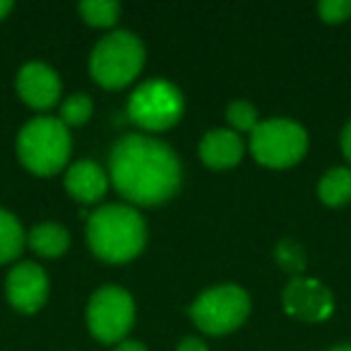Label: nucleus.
Wrapping results in <instances>:
<instances>
[{
  "label": "nucleus",
  "mask_w": 351,
  "mask_h": 351,
  "mask_svg": "<svg viewBox=\"0 0 351 351\" xmlns=\"http://www.w3.org/2000/svg\"><path fill=\"white\" fill-rule=\"evenodd\" d=\"M111 183L128 202L161 205L181 188V161L166 142L149 135H125L108 159Z\"/></svg>",
  "instance_id": "obj_1"
},
{
  "label": "nucleus",
  "mask_w": 351,
  "mask_h": 351,
  "mask_svg": "<svg viewBox=\"0 0 351 351\" xmlns=\"http://www.w3.org/2000/svg\"><path fill=\"white\" fill-rule=\"evenodd\" d=\"M87 243L104 263H130L147 243L145 219L128 205H104L89 215Z\"/></svg>",
  "instance_id": "obj_2"
},
{
  "label": "nucleus",
  "mask_w": 351,
  "mask_h": 351,
  "mask_svg": "<svg viewBox=\"0 0 351 351\" xmlns=\"http://www.w3.org/2000/svg\"><path fill=\"white\" fill-rule=\"evenodd\" d=\"M73 140L60 118L39 116L17 135V156L34 176H56L70 159Z\"/></svg>",
  "instance_id": "obj_3"
},
{
  "label": "nucleus",
  "mask_w": 351,
  "mask_h": 351,
  "mask_svg": "<svg viewBox=\"0 0 351 351\" xmlns=\"http://www.w3.org/2000/svg\"><path fill=\"white\" fill-rule=\"evenodd\" d=\"M145 65V46L132 32H111L92 51L89 73L104 89H123L130 84Z\"/></svg>",
  "instance_id": "obj_4"
},
{
  "label": "nucleus",
  "mask_w": 351,
  "mask_h": 351,
  "mask_svg": "<svg viewBox=\"0 0 351 351\" xmlns=\"http://www.w3.org/2000/svg\"><path fill=\"white\" fill-rule=\"evenodd\" d=\"M308 132L303 125L287 118L258 123L250 132V152L255 161L267 169H289L306 156Z\"/></svg>",
  "instance_id": "obj_5"
},
{
  "label": "nucleus",
  "mask_w": 351,
  "mask_h": 351,
  "mask_svg": "<svg viewBox=\"0 0 351 351\" xmlns=\"http://www.w3.org/2000/svg\"><path fill=\"white\" fill-rule=\"evenodd\" d=\"M250 313V296L236 284H221L202 291L191 306V317L207 335H229L239 330Z\"/></svg>",
  "instance_id": "obj_6"
},
{
  "label": "nucleus",
  "mask_w": 351,
  "mask_h": 351,
  "mask_svg": "<svg viewBox=\"0 0 351 351\" xmlns=\"http://www.w3.org/2000/svg\"><path fill=\"white\" fill-rule=\"evenodd\" d=\"M183 94L166 80H149L130 94L128 116L147 132H164L183 116Z\"/></svg>",
  "instance_id": "obj_7"
},
{
  "label": "nucleus",
  "mask_w": 351,
  "mask_h": 351,
  "mask_svg": "<svg viewBox=\"0 0 351 351\" xmlns=\"http://www.w3.org/2000/svg\"><path fill=\"white\" fill-rule=\"evenodd\" d=\"M135 322V301L123 287H101L87 306V325L94 339L121 344Z\"/></svg>",
  "instance_id": "obj_8"
},
{
  "label": "nucleus",
  "mask_w": 351,
  "mask_h": 351,
  "mask_svg": "<svg viewBox=\"0 0 351 351\" xmlns=\"http://www.w3.org/2000/svg\"><path fill=\"white\" fill-rule=\"evenodd\" d=\"M284 311L303 322H322L335 311V298L317 279L293 277L284 289Z\"/></svg>",
  "instance_id": "obj_9"
},
{
  "label": "nucleus",
  "mask_w": 351,
  "mask_h": 351,
  "mask_svg": "<svg viewBox=\"0 0 351 351\" xmlns=\"http://www.w3.org/2000/svg\"><path fill=\"white\" fill-rule=\"evenodd\" d=\"M5 293L17 313H36L49 296V277L36 263H20L10 269Z\"/></svg>",
  "instance_id": "obj_10"
},
{
  "label": "nucleus",
  "mask_w": 351,
  "mask_h": 351,
  "mask_svg": "<svg viewBox=\"0 0 351 351\" xmlns=\"http://www.w3.org/2000/svg\"><path fill=\"white\" fill-rule=\"evenodd\" d=\"M17 94L29 108L46 111L60 99V77L44 63H27L17 73Z\"/></svg>",
  "instance_id": "obj_11"
},
{
  "label": "nucleus",
  "mask_w": 351,
  "mask_h": 351,
  "mask_svg": "<svg viewBox=\"0 0 351 351\" xmlns=\"http://www.w3.org/2000/svg\"><path fill=\"white\" fill-rule=\"evenodd\" d=\"M65 188L75 200L92 205L99 202L108 191V173L97 161H77L65 173Z\"/></svg>",
  "instance_id": "obj_12"
},
{
  "label": "nucleus",
  "mask_w": 351,
  "mask_h": 351,
  "mask_svg": "<svg viewBox=\"0 0 351 351\" xmlns=\"http://www.w3.org/2000/svg\"><path fill=\"white\" fill-rule=\"evenodd\" d=\"M200 159L215 171L234 169L243 159V142L234 130H210L200 142Z\"/></svg>",
  "instance_id": "obj_13"
},
{
  "label": "nucleus",
  "mask_w": 351,
  "mask_h": 351,
  "mask_svg": "<svg viewBox=\"0 0 351 351\" xmlns=\"http://www.w3.org/2000/svg\"><path fill=\"white\" fill-rule=\"evenodd\" d=\"M27 243L41 258H60L70 248V234L65 226L53 224V221H44V224H36L29 231Z\"/></svg>",
  "instance_id": "obj_14"
},
{
  "label": "nucleus",
  "mask_w": 351,
  "mask_h": 351,
  "mask_svg": "<svg viewBox=\"0 0 351 351\" xmlns=\"http://www.w3.org/2000/svg\"><path fill=\"white\" fill-rule=\"evenodd\" d=\"M317 195L327 207H344L346 202H351V169L335 166L325 171L317 183Z\"/></svg>",
  "instance_id": "obj_15"
},
{
  "label": "nucleus",
  "mask_w": 351,
  "mask_h": 351,
  "mask_svg": "<svg viewBox=\"0 0 351 351\" xmlns=\"http://www.w3.org/2000/svg\"><path fill=\"white\" fill-rule=\"evenodd\" d=\"M25 243L27 236L22 224L17 221V217L0 207V265L12 263L15 258H20Z\"/></svg>",
  "instance_id": "obj_16"
},
{
  "label": "nucleus",
  "mask_w": 351,
  "mask_h": 351,
  "mask_svg": "<svg viewBox=\"0 0 351 351\" xmlns=\"http://www.w3.org/2000/svg\"><path fill=\"white\" fill-rule=\"evenodd\" d=\"M77 10L89 27H99V29L113 27L121 17V5L113 0H87V3H80Z\"/></svg>",
  "instance_id": "obj_17"
},
{
  "label": "nucleus",
  "mask_w": 351,
  "mask_h": 351,
  "mask_svg": "<svg viewBox=\"0 0 351 351\" xmlns=\"http://www.w3.org/2000/svg\"><path fill=\"white\" fill-rule=\"evenodd\" d=\"M92 111H94V101L89 94H73L60 106V123L65 128L84 125L92 118Z\"/></svg>",
  "instance_id": "obj_18"
},
{
  "label": "nucleus",
  "mask_w": 351,
  "mask_h": 351,
  "mask_svg": "<svg viewBox=\"0 0 351 351\" xmlns=\"http://www.w3.org/2000/svg\"><path fill=\"white\" fill-rule=\"evenodd\" d=\"M226 121L234 132H253L258 128V111L248 101H234L226 108Z\"/></svg>",
  "instance_id": "obj_19"
},
{
  "label": "nucleus",
  "mask_w": 351,
  "mask_h": 351,
  "mask_svg": "<svg viewBox=\"0 0 351 351\" xmlns=\"http://www.w3.org/2000/svg\"><path fill=\"white\" fill-rule=\"evenodd\" d=\"M320 20L327 25H341L351 17V0H322L317 5Z\"/></svg>",
  "instance_id": "obj_20"
},
{
  "label": "nucleus",
  "mask_w": 351,
  "mask_h": 351,
  "mask_svg": "<svg viewBox=\"0 0 351 351\" xmlns=\"http://www.w3.org/2000/svg\"><path fill=\"white\" fill-rule=\"evenodd\" d=\"M277 260L287 272H301L303 265H306V255H303V250L298 248L296 243H291V241H284V243L279 245Z\"/></svg>",
  "instance_id": "obj_21"
},
{
  "label": "nucleus",
  "mask_w": 351,
  "mask_h": 351,
  "mask_svg": "<svg viewBox=\"0 0 351 351\" xmlns=\"http://www.w3.org/2000/svg\"><path fill=\"white\" fill-rule=\"evenodd\" d=\"M176 351H210V349H207L205 341L197 339V337H186V339H181V344H178Z\"/></svg>",
  "instance_id": "obj_22"
},
{
  "label": "nucleus",
  "mask_w": 351,
  "mask_h": 351,
  "mask_svg": "<svg viewBox=\"0 0 351 351\" xmlns=\"http://www.w3.org/2000/svg\"><path fill=\"white\" fill-rule=\"evenodd\" d=\"M341 152H344V156L351 161V121L346 123V128L341 130Z\"/></svg>",
  "instance_id": "obj_23"
},
{
  "label": "nucleus",
  "mask_w": 351,
  "mask_h": 351,
  "mask_svg": "<svg viewBox=\"0 0 351 351\" xmlns=\"http://www.w3.org/2000/svg\"><path fill=\"white\" fill-rule=\"evenodd\" d=\"M113 351H147V346L142 341H121Z\"/></svg>",
  "instance_id": "obj_24"
},
{
  "label": "nucleus",
  "mask_w": 351,
  "mask_h": 351,
  "mask_svg": "<svg viewBox=\"0 0 351 351\" xmlns=\"http://www.w3.org/2000/svg\"><path fill=\"white\" fill-rule=\"evenodd\" d=\"M12 10V3L10 0H0V20H5L8 12Z\"/></svg>",
  "instance_id": "obj_25"
},
{
  "label": "nucleus",
  "mask_w": 351,
  "mask_h": 351,
  "mask_svg": "<svg viewBox=\"0 0 351 351\" xmlns=\"http://www.w3.org/2000/svg\"><path fill=\"white\" fill-rule=\"evenodd\" d=\"M330 351H351V344H339V346H335V349H330Z\"/></svg>",
  "instance_id": "obj_26"
}]
</instances>
